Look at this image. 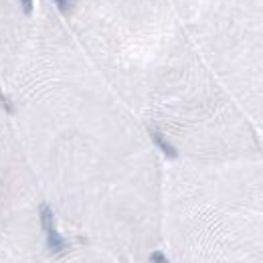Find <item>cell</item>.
<instances>
[{
	"label": "cell",
	"mask_w": 263,
	"mask_h": 263,
	"mask_svg": "<svg viewBox=\"0 0 263 263\" xmlns=\"http://www.w3.org/2000/svg\"><path fill=\"white\" fill-rule=\"evenodd\" d=\"M53 2L57 4V8H59L61 12H69V10H71L73 0H53Z\"/></svg>",
	"instance_id": "obj_4"
},
{
	"label": "cell",
	"mask_w": 263,
	"mask_h": 263,
	"mask_svg": "<svg viewBox=\"0 0 263 263\" xmlns=\"http://www.w3.org/2000/svg\"><path fill=\"white\" fill-rule=\"evenodd\" d=\"M140 263H166V257H164L160 251H154L148 259H144V261H140Z\"/></svg>",
	"instance_id": "obj_3"
},
{
	"label": "cell",
	"mask_w": 263,
	"mask_h": 263,
	"mask_svg": "<svg viewBox=\"0 0 263 263\" xmlns=\"http://www.w3.org/2000/svg\"><path fill=\"white\" fill-rule=\"evenodd\" d=\"M176 178L166 263H263V168Z\"/></svg>",
	"instance_id": "obj_1"
},
{
	"label": "cell",
	"mask_w": 263,
	"mask_h": 263,
	"mask_svg": "<svg viewBox=\"0 0 263 263\" xmlns=\"http://www.w3.org/2000/svg\"><path fill=\"white\" fill-rule=\"evenodd\" d=\"M20 6H22V10L26 12V15H31L35 2H33V0H20Z\"/></svg>",
	"instance_id": "obj_5"
},
{
	"label": "cell",
	"mask_w": 263,
	"mask_h": 263,
	"mask_svg": "<svg viewBox=\"0 0 263 263\" xmlns=\"http://www.w3.org/2000/svg\"><path fill=\"white\" fill-rule=\"evenodd\" d=\"M49 263H120V261L98 247L83 243L81 247H75V249L65 245L63 249H59V251H55L51 255Z\"/></svg>",
	"instance_id": "obj_2"
}]
</instances>
